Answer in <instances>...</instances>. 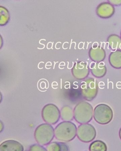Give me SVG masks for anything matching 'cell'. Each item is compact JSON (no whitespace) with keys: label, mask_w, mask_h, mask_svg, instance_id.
<instances>
[{"label":"cell","mask_w":121,"mask_h":151,"mask_svg":"<svg viewBox=\"0 0 121 151\" xmlns=\"http://www.w3.org/2000/svg\"><path fill=\"white\" fill-rule=\"evenodd\" d=\"M76 126L71 122L60 123L55 129V137L60 141L69 142L77 136Z\"/></svg>","instance_id":"obj_1"},{"label":"cell","mask_w":121,"mask_h":151,"mask_svg":"<svg viewBox=\"0 0 121 151\" xmlns=\"http://www.w3.org/2000/svg\"><path fill=\"white\" fill-rule=\"evenodd\" d=\"M93 113L92 106L90 103L81 101L74 108V118L78 123H87L92 119Z\"/></svg>","instance_id":"obj_2"},{"label":"cell","mask_w":121,"mask_h":151,"mask_svg":"<svg viewBox=\"0 0 121 151\" xmlns=\"http://www.w3.org/2000/svg\"><path fill=\"white\" fill-rule=\"evenodd\" d=\"M55 137V129L51 124H42L38 126L34 132V137L40 145H46L51 143Z\"/></svg>","instance_id":"obj_3"},{"label":"cell","mask_w":121,"mask_h":151,"mask_svg":"<svg viewBox=\"0 0 121 151\" xmlns=\"http://www.w3.org/2000/svg\"><path fill=\"white\" fill-rule=\"evenodd\" d=\"M93 117L98 123L101 124H107L113 119V111L108 105L99 104L94 109Z\"/></svg>","instance_id":"obj_4"},{"label":"cell","mask_w":121,"mask_h":151,"mask_svg":"<svg viewBox=\"0 0 121 151\" xmlns=\"http://www.w3.org/2000/svg\"><path fill=\"white\" fill-rule=\"evenodd\" d=\"M98 89V82L92 78H86L81 83V94L83 98L88 101L93 100L96 97Z\"/></svg>","instance_id":"obj_5"},{"label":"cell","mask_w":121,"mask_h":151,"mask_svg":"<svg viewBox=\"0 0 121 151\" xmlns=\"http://www.w3.org/2000/svg\"><path fill=\"white\" fill-rule=\"evenodd\" d=\"M41 115L46 123L55 124L58 122L60 117V111L53 104L46 105L42 109Z\"/></svg>","instance_id":"obj_6"},{"label":"cell","mask_w":121,"mask_h":151,"mask_svg":"<svg viewBox=\"0 0 121 151\" xmlns=\"http://www.w3.org/2000/svg\"><path fill=\"white\" fill-rule=\"evenodd\" d=\"M96 136V129L90 124H83L78 127L77 137L82 142L89 143L94 140Z\"/></svg>","instance_id":"obj_7"},{"label":"cell","mask_w":121,"mask_h":151,"mask_svg":"<svg viewBox=\"0 0 121 151\" xmlns=\"http://www.w3.org/2000/svg\"><path fill=\"white\" fill-rule=\"evenodd\" d=\"M74 78L78 80H83L87 77L90 72V68L86 63L84 61L76 62L71 69Z\"/></svg>","instance_id":"obj_8"},{"label":"cell","mask_w":121,"mask_h":151,"mask_svg":"<svg viewBox=\"0 0 121 151\" xmlns=\"http://www.w3.org/2000/svg\"><path fill=\"white\" fill-rule=\"evenodd\" d=\"M115 12L114 6L107 1L100 3L96 8V14L99 17L102 19L110 18L114 15Z\"/></svg>","instance_id":"obj_9"},{"label":"cell","mask_w":121,"mask_h":151,"mask_svg":"<svg viewBox=\"0 0 121 151\" xmlns=\"http://www.w3.org/2000/svg\"><path fill=\"white\" fill-rule=\"evenodd\" d=\"M89 56L94 62H102L106 58V52L100 46L94 45L89 49Z\"/></svg>","instance_id":"obj_10"},{"label":"cell","mask_w":121,"mask_h":151,"mask_svg":"<svg viewBox=\"0 0 121 151\" xmlns=\"http://www.w3.org/2000/svg\"><path fill=\"white\" fill-rule=\"evenodd\" d=\"M23 146L16 140L10 139L2 142L0 145V151H24Z\"/></svg>","instance_id":"obj_11"},{"label":"cell","mask_w":121,"mask_h":151,"mask_svg":"<svg viewBox=\"0 0 121 151\" xmlns=\"http://www.w3.org/2000/svg\"><path fill=\"white\" fill-rule=\"evenodd\" d=\"M90 70L94 76L97 78L103 77L107 72V67L103 62H93L90 65Z\"/></svg>","instance_id":"obj_12"},{"label":"cell","mask_w":121,"mask_h":151,"mask_svg":"<svg viewBox=\"0 0 121 151\" xmlns=\"http://www.w3.org/2000/svg\"><path fill=\"white\" fill-rule=\"evenodd\" d=\"M109 64L114 68H121V50H117L111 52L109 56Z\"/></svg>","instance_id":"obj_13"},{"label":"cell","mask_w":121,"mask_h":151,"mask_svg":"<svg viewBox=\"0 0 121 151\" xmlns=\"http://www.w3.org/2000/svg\"><path fill=\"white\" fill-rule=\"evenodd\" d=\"M109 47L113 50L121 49V38L117 35L112 34L109 36L107 39Z\"/></svg>","instance_id":"obj_14"},{"label":"cell","mask_w":121,"mask_h":151,"mask_svg":"<svg viewBox=\"0 0 121 151\" xmlns=\"http://www.w3.org/2000/svg\"><path fill=\"white\" fill-rule=\"evenodd\" d=\"M60 117L64 122H70L74 118V110L68 106H64L60 110Z\"/></svg>","instance_id":"obj_15"},{"label":"cell","mask_w":121,"mask_h":151,"mask_svg":"<svg viewBox=\"0 0 121 151\" xmlns=\"http://www.w3.org/2000/svg\"><path fill=\"white\" fill-rule=\"evenodd\" d=\"M48 151H68V146L63 143L53 142L47 145Z\"/></svg>","instance_id":"obj_16"},{"label":"cell","mask_w":121,"mask_h":151,"mask_svg":"<svg viewBox=\"0 0 121 151\" xmlns=\"http://www.w3.org/2000/svg\"><path fill=\"white\" fill-rule=\"evenodd\" d=\"M89 149L90 151H107V147L105 142L96 140L90 144Z\"/></svg>","instance_id":"obj_17"},{"label":"cell","mask_w":121,"mask_h":151,"mask_svg":"<svg viewBox=\"0 0 121 151\" xmlns=\"http://www.w3.org/2000/svg\"><path fill=\"white\" fill-rule=\"evenodd\" d=\"M0 14L1 20L0 24L1 26L6 25L10 19V15L9 10L6 8L1 6H0Z\"/></svg>","instance_id":"obj_18"},{"label":"cell","mask_w":121,"mask_h":151,"mask_svg":"<svg viewBox=\"0 0 121 151\" xmlns=\"http://www.w3.org/2000/svg\"><path fill=\"white\" fill-rule=\"evenodd\" d=\"M29 151H48L45 148L38 144H34L30 147Z\"/></svg>","instance_id":"obj_19"},{"label":"cell","mask_w":121,"mask_h":151,"mask_svg":"<svg viewBox=\"0 0 121 151\" xmlns=\"http://www.w3.org/2000/svg\"><path fill=\"white\" fill-rule=\"evenodd\" d=\"M107 2L113 6H121V0H108Z\"/></svg>","instance_id":"obj_20"},{"label":"cell","mask_w":121,"mask_h":151,"mask_svg":"<svg viewBox=\"0 0 121 151\" xmlns=\"http://www.w3.org/2000/svg\"><path fill=\"white\" fill-rule=\"evenodd\" d=\"M0 124H1V130H0V132H2V131L4 129V125L3 124V122L2 121H0Z\"/></svg>","instance_id":"obj_21"},{"label":"cell","mask_w":121,"mask_h":151,"mask_svg":"<svg viewBox=\"0 0 121 151\" xmlns=\"http://www.w3.org/2000/svg\"><path fill=\"white\" fill-rule=\"evenodd\" d=\"M119 137H120V139H121V128H120V130H119Z\"/></svg>","instance_id":"obj_22"},{"label":"cell","mask_w":121,"mask_h":151,"mask_svg":"<svg viewBox=\"0 0 121 151\" xmlns=\"http://www.w3.org/2000/svg\"><path fill=\"white\" fill-rule=\"evenodd\" d=\"M120 37H121V32H120Z\"/></svg>","instance_id":"obj_23"}]
</instances>
